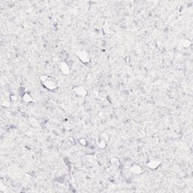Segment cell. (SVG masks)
Masks as SVG:
<instances>
[{
    "mask_svg": "<svg viewBox=\"0 0 193 193\" xmlns=\"http://www.w3.org/2000/svg\"><path fill=\"white\" fill-rule=\"evenodd\" d=\"M79 143H80L82 145H83V146H84V145L86 144V141H85L84 139H81L80 140H79Z\"/></svg>",
    "mask_w": 193,
    "mask_h": 193,
    "instance_id": "obj_9",
    "label": "cell"
},
{
    "mask_svg": "<svg viewBox=\"0 0 193 193\" xmlns=\"http://www.w3.org/2000/svg\"><path fill=\"white\" fill-rule=\"evenodd\" d=\"M130 171L133 174L135 175H140L143 173V168L138 165H132L130 168Z\"/></svg>",
    "mask_w": 193,
    "mask_h": 193,
    "instance_id": "obj_6",
    "label": "cell"
},
{
    "mask_svg": "<svg viewBox=\"0 0 193 193\" xmlns=\"http://www.w3.org/2000/svg\"><path fill=\"white\" fill-rule=\"evenodd\" d=\"M11 99L12 100H17V98L15 95H11Z\"/></svg>",
    "mask_w": 193,
    "mask_h": 193,
    "instance_id": "obj_10",
    "label": "cell"
},
{
    "mask_svg": "<svg viewBox=\"0 0 193 193\" xmlns=\"http://www.w3.org/2000/svg\"><path fill=\"white\" fill-rule=\"evenodd\" d=\"M160 165H161V161H160L159 160L152 159V160H150L148 163H147L146 166H147L149 168L154 170V169L157 168V167H158Z\"/></svg>",
    "mask_w": 193,
    "mask_h": 193,
    "instance_id": "obj_5",
    "label": "cell"
},
{
    "mask_svg": "<svg viewBox=\"0 0 193 193\" xmlns=\"http://www.w3.org/2000/svg\"><path fill=\"white\" fill-rule=\"evenodd\" d=\"M41 82L45 88L50 91H56L58 88V84L56 80L48 76V75H43L40 77Z\"/></svg>",
    "mask_w": 193,
    "mask_h": 193,
    "instance_id": "obj_1",
    "label": "cell"
},
{
    "mask_svg": "<svg viewBox=\"0 0 193 193\" xmlns=\"http://www.w3.org/2000/svg\"><path fill=\"white\" fill-rule=\"evenodd\" d=\"M76 55L80 59L82 62L84 63V64L90 62V57H89V55H88L86 50H84V49L79 50V51L76 52Z\"/></svg>",
    "mask_w": 193,
    "mask_h": 193,
    "instance_id": "obj_2",
    "label": "cell"
},
{
    "mask_svg": "<svg viewBox=\"0 0 193 193\" xmlns=\"http://www.w3.org/2000/svg\"><path fill=\"white\" fill-rule=\"evenodd\" d=\"M98 146H99L100 148L103 149L105 148L107 146V142L103 138H100L98 140Z\"/></svg>",
    "mask_w": 193,
    "mask_h": 193,
    "instance_id": "obj_7",
    "label": "cell"
},
{
    "mask_svg": "<svg viewBox=\"0 0 193 193\" xmlns=\"http://www.w3.org/2000/svg\"><path fill=\"white\" fill-rule=\"evenodd\" d=\"M59 68H60V70L61 71V73L64 75H68L70 72V67L68 65V64L65 61H61V62L59 64Z\"/></svg>",
    "mask_w": 193,
    "mask_h": 193,
    "instance_id": "obj_3",
    "label": "cell"
},
{
    "mask_svg": "<svg viewBox=\"0 0 193 193\" xmlns=\"http://www.w3.org/2000/svg\"><path fill=\"white\" fill-rule=\"evenodd\" d=\"M23 100H24V101L26 102V103H30V102L33 101L32 97L29 94H27V93L24 94V96H23Z\"/></svg>",
    "mask_w": 193,
    "mask_h": 193,
    "instance_id": "obj_8",
    "label": "cell"
},
{
    "mask_svg": "<svg viewBox=\"0 0 193 193\" xmlns=\"http://www.w3.org/2000/svg\"><path fill=\"white\" fill-rule=\"evenodd\" d=\"M73 91L75 92V94L76 95L79 96V97H85L87 94V91L86 89L83 86H76L73 88Z\"/></svg>",
    "mask_w": 193,
    "mask_h": 193,
    "instance_id": "obj_4",
    "label": "cell"
}]
</instances>
